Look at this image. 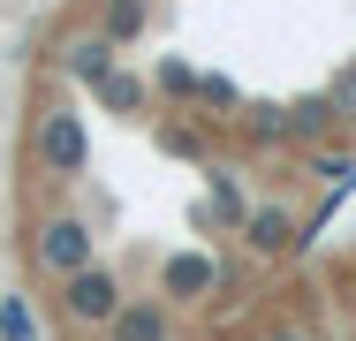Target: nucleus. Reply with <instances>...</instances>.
Here are the masks:
<instances>
[{"label": "nucleus", "instance_id": "f257e3e1", "mask_svg": "<svg viewBox=\"0 0 356 341\" xmlns=\"http://www.w3.org/2000/svg\"><path fill=\"white\" fill-rule=\"evenodd\" d=\"M31 159H38V175H54V182L83 175V122H76L69 106H46V114H38V136H31Z\"/></svg>", "mask_w": 356, "mask_h": 341}, {"label": "nucleus", "instance_id": "f03ea898", "mask_svg": "<svg viewBox=\"0 0 356 341\" xmlns=\"http://www.w3.org/2000/svg\"><path fill=\"white\" fill-rule=\"evenodd\" d=\"M31 258H38L46 273H61V280H69V273H83V266H91V228H83V220H69V212H54V220L38 228Z\"/></svg>", "mask_w": 356, "mask_h": 341}, {"label": "nucleus", "instance_id": "7ed1b4c3", "mask_svg": "<svg viewBox=\"0 0 356 341\" xmlns=\"http://www.w3.org/2000/svg\"><path fill=\"white\" fill-rule=\"evenodd\" d=\"M69 319H91V326H114V311H122V288H114V273H99V266H83L69 273Z\"/></svg>", "mask_w": 356, "mask_h": 341}, {"label": "nucleus", "instance_id": "20e7f679", "mask_svg": "<svg viewBox=\"0 0 356 341\" xmlns=\"http://www.w3.org/2000/svg\"><path fill=\"white\" fill-rule=\"evenodd\" d=\"M250 251H296V220L288 212H250Z\"/></svg>", "mask_w": 356, "mask_h": 341}, {"label": "nucleus", "instance_id": "39448f33", "mask_svg": "<svg viewBox=\"0 0 356 341\" xmlns=\"http://www.w3.org/2000/svg\"><path fill=\"white\" fill-rule=\"evenodd\" d=\"M159 334H167V319L152 303H122L114 311V341H159Z\"/></svg>", "mask_w": 356, "mask_h": 341}, {"label": "nucleus", "instance_id": "423d86ee", "mask_svg": "<svg viewBox=\"0 0 356 341\" xmlns=\"http://www.w3.org/2000/svg\"><path fill=\"white\" fill-rule=\"evenodd\" d=\"M69 68L91 76V84H106V76H114V46H106V38H83V46L69 54Z\"/></svg>", "mask_w": 356, "mask_h": 341}, {"label": "nucleus", "instance_id": "0eeeda50", "mask_svg": "<svg viewBox=\"0 0 356 341\" xmlns=\"http://www.w3.org/2000/svg\"><path fill=\"white\" fill-rule=\"evenodd\" d=\"M167 288H175V296H197V288H213V266H205V258H175V266H167Z\"/></svg>", "mask_w": 356, "mask_h": 341}, {"label": "nucleus", "instance_id": "6e6552de", "mask_svg": "<svg viewBox=\"0 0 356 341\" xmlns=\"http://www.w3.org/2000/svg\"><path fill=\"white\" fill-rule=\"evenodd\" d=\"M326 106H334L341 122H356V68H341V76H334V91H326Z\"/></svg>", "mask_w": 356, "mask_h": 341}, {"label": "nucleus", "instance_id": "1a4fd4ad", "mask_svg": "<svg viewBox=\"0 0 356 341\" xmlns=\"http://www.w3.org/2000/svg\"><path fill=\"white\" fill-rule=\"evenodd\" d=\"M99 91H106V106H144V84H137V76H106Z\"/></svg>", "mask_w": 356, "mask_h": 341}, {"label": "nucleus", "instance_id": "9d476101", "mask_svg": "<svg viewBox=\"0 0 356 341\" xmlns=\"http://www.w3.org/2000/svg\"><path fill=\"white\" fill-rule=\"evenodd\" d=\"M0 334H8V341H31V319H23V303H8V311H0Z\"/></svg>", "mask_w": 356, "mask_h": 341}]
</instances>
